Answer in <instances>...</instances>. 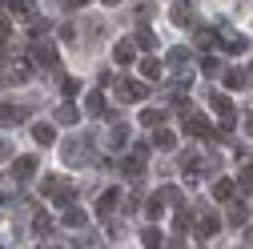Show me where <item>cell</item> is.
Wrapping results in <instances>:
<instances>
[{
    "label": "cell",
    "mask_w": 253,
    "mask_h": 249,
    "mask_svg": "<svg viewBox=\"0 0 253 249\" xmlns=\"http://www.w3.org/2000/svg\"><path fill=\"white\" fill-rule=\"evenodd\" d=\"M8 33H12V28H8V16H0V41H8Z\"/></svg>",
    "instance_id": "obj_36"
},
{
    "label": "cell",
    "mask_w": 253,
    "mask_h": 249,
    "mask_svg": "<svg viewBox=\"0 0 253 249\" xmlns=\"http://www.w3.org/2000/svg\"><path fill=\"white\" fill-rule=\"evenodd\" d=\"M145 213L153 217V221H157V217H161V213H165V197H161V189H157V193H153V197L145 201Z\"/></svg>",
    "instance_id": "obj_24"
},
{
    "label": "cell",
    "mask_w": 253,
    "mask_h": 249,
    "mask_svg": "<svg viewBox=\"0 0 253 249\" xmlns=\"http://www.w3.org/2000/svg\"><path fill=\"white\" fill-rule=\"evenodd\" d=\"M161 241H165V237H161L157 225H145V229H141V245H145V249H161Z\"/></svg>",
    "instance_id": "obj_20"
},
{
    "label": "cell",
    "mask_w": 253,
    "mask_h": 249,
    "mask_svg": "<svg viewBox=\"0 0 253 249\" xmlns=\"http://www.w3.org/2000/svg\"><path fill=\"white\" fill-rule=\"evenodd\" d=\"M33 60L41 69H56L60 60H56V44L48 41V37H41V41H33Z\"/></svg>",
    "instance_id": "obj_6"
},
{
    "label": "cell",
    "mask_w": 253,
    "mask_h": 249,
    "mask_svg": "<svg viewBox=\"0 0 253 249\" xmlns=\"http://www.w3.org/2000/svg\"><path fill=\"white\" fill-rule=\"evenodd\" d=\"M4 157H12V145H8V141H0V161H4Z\"/></svg>",
    "instance_id": "obj_37"
},
{
    "label": "cell",
    "mask_w": 253,
    "mask_h": 249,
    "mask_svg": "<svg viewBox=\"0 0 253 249\" xmlns=\"http://www.w3.org/2000/svg\"><path fill=\"white\" fill-rule=\"evenodd\" d=\"M201 249H205V245H201Z\"/></svg>",
    "instance_id": "obj_43"
},
{
    "label": "cell",
    "mask_w": 253,
    "mask_h": 249,
    "mask_svg": "<svg viewBox=\"0 0 253 249\" xmlns=\"http://www.w3.org/2000/svg\"><path fill=\"white\" fill-rule=\"evenodd\" d=\"M153 145H157V149H173V145H177V137H173L169 129H157V137H153Z\"/></svg>",
    "instance_id": "obj_29"
},
{
    "label": "cell",
    "mask_w": 253,
    "mask_h": 249,
    "mask_svg": "<svg viewBox=\"0 0 253 249\" xmlns=\"http://www.w3.org/2000/svg\"><path fill=\"white\" fill-rule=\"evenodd\" d=\"M213 197H217V201H233V197H237V181L221 177V181L213 185Z\"/></svg>",
    "instance_id": "obj_13"
},
{
    "label": "cell",
    "mask_w": 253,
    "mask_h": 249,
    "mask_svg": "<svg viewBox=\"0 0 253 249\" xmlns=\"http://www.w3.org/2000/svg\"><path fill=\"white\" fill-rule=\"evenodd\" d=\"M60 41L73 44V41H77V28H73V24H60Z\"/></svg>",
    "instance_id": "obj_34"
},
{
    "label": "cell",
    "mask_w": 253,
    "mask_h": 249,
    "mask_svg": "<svg viewBox=\"0 0 253 249\" xmlns=\"http://www.w3.org/2000/svg\"><path fill=\"white\" fill-rule=\"evenodd\" d=\"M201 73H205V77H217V73H221V60H217V56H205V60H201Z\"/></svg>",
    "instance_id": "obj_32"
},
{
    "label": "cell",
    "mask_w": 253,
    "mask_h": 249,
    "mask_svg": "<svg viewBox=\"0 0 253 249\" xmlns=\"http://www.w3.org/2000/svg\"><path fill=\"white\" fill-rule=\"evenodd\" d=\"M37 165H41L37 157H16V161H12V177H16V181H33V177H37Z\"/></svg>",
    "instance_id": "obj_8"
},
{
    "label": "cell",
    "mask_w": 253,
    "mask_h": 249,
    "mask_svg": "<svg viewBox=\"0 0 253 249\" xmlns=\"http://www.w3.org/2000/svg\"><path fill=\"white\" fill-rule=\"evenodd\" d=\"M113 92H117V101H145L149 97V84L145 81H113Z\"/></svg>",
    "instance_id": "obj_4"
},
{
    "label": "cell",
    "mask_w": 253,
    "mask_h": 249,
    "mask_svg": "<svg viewBox=\"0 0 253 249\" xmlns=\"http://www.w3.org/2000/svg\"><path fill=\"white\" fill-rule=\"evenodd\" d=\"M125 141H129V124H113V129H109V145L121 149Z\"/></svg>",
    "instance_id": "obj_25"
},
{
    "label": "cell",
    "mask_w": 253,
    "mask_h": 249,
    "mask_svg": "<svg viewBox=\"0 0 253 249\" xmlns=\"http://www.w3.org/2000/svg\"><path fill=\"white\" fill-rule=\"evenodd\" d=\"M24 117H28L24 105H8V101H4V105H0V129H12V124H20Z\"/></svg>",
    "instance_id": "obj_7"
},
{
    "label": "cell",
    "mask_w": 253,
    "mask_h": 249,
    "mask_svg": "<svg viewBox=\"0 0 253 249\" xmlns=\"http://www.w3.org/2000/svg\"><path fill=\"white\" fill-rule=\"evenodd\" d=\"M60 153H65V165H92V133H77Z\"/></svg>",
    "instance_id": "obj_1"
},
{
    "label": "cell",
    "mask_w": 253,
    "mask_h": 249,
    "mask_svg": "<svg viewBox=\"0 0 253 249\" xmlns=\"http://www.w3.org/2000/svg\"><path fill=\"white\" fill-rule=\"evenodd\" d=\"M44 249H60V245H44Z\"/></svg>",
    "instance_id": "obj_42"
},
{
    "label": "cell",
    "mask_w": 253,
    "mask_h": 249,
    "mask_svg": "<svg viewBox=\"0 0 253 249\" xmlns=\"http://www.w3.org/2000/svg\"><path fill=\"white\" fill-rule=\"evenodd\" d=\"M0 4H4V12L20 16V20H37V8L28 4V0H0Z\"/></svg>",
    "instance_id": "obj_11"
},
{
    "label": "cell",
    "mask_w": 253,
    "mask_h": 249,
    "mask_svg": "<svg viewBox=\"0 0 253 249\" xmlns=\"http://www.w3.org/2000/svg\"><path fill=\"white\" fill-rule=\"evenodd\" d=\"M189 65V48H169V69H185Z\"/></svg>",
    "instance_id": "obj_28"
},
{
    "label": "cell",
    "mask_w": 253,
    "mask_h": 249,
    "mask_svg": "<svg viewBox=\"0 0 253 249\" xmlns=\"http://www.w3.org/2000/svg\"><path fill=\"white\" fill-rule=\"evenodd\" d=\"M33 141H37L41 149H48V145L56 141V133H52V124H33Z\"/></svg>",
    "instance_id": "obj_18"
},
{
    "label": "cell",
    "mask_w": 253,
    "mask_h": 249,
    "mask_svg": "<svg viewBox=\"0 0 253 249\" xmlns=\"http://www.w3.org/2000/svg\"><path fill=\"white\" fill-rule=\"evenodd\" d=\"M65 225H69V229H84V225H88V217H84V209L69 205V209H65Z\"/></svg>",
    "instance_id": "obj_17"
},
{
    "label": "cell",
    "mask_w": 253,
    "mask_h": 249,
    "mask_svg": "<svg viewBox=\"0 0 253 249\" xmlns=\"http://www.w3.org/2000/svg\"><path fill=\"white\" fill-rule=\"evenodd\" d=\"M189 225H193V217H189L185 209H177V217H173V233H185Z\"/></svg>",
    "instance_id": "obj_30"
},
{
    "label": "cell",
    "mask_w": 253,
    "mask_h": 249,
    "mask_svg": "<svg viewBox=\"0 0 253 249\" xmlns=\"http://www.w3.org/2000/svg\"><path fill=\"white\" fill-rule=\"evenodd\" d=\"M113 60H117V65H133V60H137V44L133 41H121L113 48Z\"/></svg>",
    "instance_id": "obj_12"
},
{
    "label": "cell",
    "mask_w": 253,
    "mask_h": 249,
    "mask_svg": "<svg viewBox=\"0 0 253 249\" xmlns=\"http://www.w3.org/2000/svg\"><path fill=\"white\" fill-rule=\"evenodd\" d=\"M117 193H121V189H105V193L97 197V213H101V217H109V213L117 209Z\"/></svg>",
    "instance_id": "obj_16"
},
{
    "label": "cell",
    "mask_w": 253,
    "mask_h": 249,
    "mask_svg": "<svg viewBox=\"0 0 253 249\" xmlns=\"http://www.w3.org/2000/svg\"><path fill=\"white\" fill-rule=\"evenodd\" d=\"M101 4H109V8H113V4H121V0H101Z\"/></svg>",
    "instance_id": "obj_41"
},
{
    "label": "cell",
    "mask_w": 253,
    "mask_h": 249,
    "mask_svg": "<svg viewBox=\"0 0 253 249\" xmlns=\"http://www.w3.org/2000/svg\"><path fill=\"white\" fill-rule=\"evenodd\" d=\"M41 189L52 197V205H65V209L77 205V189H73L65 177H44V181H41Z\"/></svg>",
    "instance_id": "obj_2"
},
{
    "label": "cell",
    "mask_w": 253,
    "mask_h": 249,
    "mask_svg": "<svg viewBox=\"0 0 253 249\" xmlns=\"http://www.w3.org/2000/svg\"><path fill=\"white\" fill-rule=\"evenodd\" d=\"M60 88H65V92H69V97H77V92H81V81H77V77H69V81H65V84H60Z\"/></svg>",
    "instance_id": "obj_35"
},
{
    "label": "cell",
    "mask_w": 253,
    "mask_h": 249,
    "mask_svg": "<svg viewBox=\"0 0 253 249\" xmlns=\"http://www.w3.org/2000/svg\"><path fill=\"white\" fill-rule=\"evenodd\" d=\"M133 44H137L141 52H153V48H157V37L149 33V28H137V37H133Z\"/></svg>",
    "instance_id": "obj_22"
},
{
    "label": "cell",
    "mask_w": 253,
    "mask_h": 249,
    "mask_svg": "<svg viewBox=\"0 0 253 249\" xmlns=\"http://www.w3.org/2000/svg\"><path fill=\"white\" fill-rule=\"evenodd\" d=\"M245 245H253V225H249V229H245Z\"/></svg>",
    "instance_id": "obj_39"
},
{
    "label": "cell",
    "mask_w": 253,
    "mask_h": 249,
    "mask_svg": "<svg viewBox=\"0 0 253 249\" xmlns=\"http://www.w3.org/2000/svg\"><path fill=\"white\" fill-rule=\"evenodd\" d=\"M193 44H197V48H209V44H217V33H213V28H197V33H193Z\"/></svg>",
    "instance_id": "obj_26"
},
{
    "label": "cell",
    "mask_w": 253,
    "mask_h": 249,
    "mask_svg": "<svg viewBox=\"0 0 253 249\" xmlns=\"http://www.w3.org/2000/svg\"><path fill=\"white\" fill-rule=\"evenodd\" d=\"M221 48L237 56V52H245V48H249V41H245V37H225V41H221Z\"/></svg>",
    "instance_id": "obj_27"
},
{
    "label": "cell",
    "mask_w": 253,
    "mask_h": 249,
    "mask_svg": "<svg viewBox=\"0 0 253 249\" xmlns=\"http://www.w3.org/2000/svg\"><path fill=\"white\" fill-rule=\"evenodd\" d=\"M161 121H165L161 109H145V113H141V124H161Z\"/></svg>",
    "instance_id": "obj_33"
},
{
    "label": "cell",
    "mask_w": 253,
    "mask_h": 249,
    "mask_svg": "<svg viewBox=\"0 0 253 249\" xmlns=\"http://www.w3.org/2000/svg\"><path fill=\"white\" fill-rule=\"evenodd\" d=\"M84 113H88V117H105V88L88 92V101H84Z\"/></svg>",
    "instance_id": "obj_14"
},
{
    "label": "cell",
    "mask_w": 253,
    "mask_h": 249,
    "mask_svg": "<svg viewBox=\"0 0 253 249\" xmlns=\"http://www.w3.org/2000/svg\"><path fill=\"white\" fill-rule=\"evenodd\" d=\"M65 4H73V8H84V4H88V0H65Z\"/></svg>",
    "instance_id": "obj_38"
},
{
    "label": "cell",
    "mask_w": 253,
    "mask_h": 249,
    "mask_svg": "<svg viewBox=\"0 0 253 249\" xmlns=\"http://www.w3.org/2000/svg\"><path fill=\"white\" fill-rule=\"evenodd\" d=\"M249 221V205L245 201H229V225H245Z\"/></svg>",
    "instance_id": "obj_19"
},
{
    "label": "cell",
    "mask_w": 253,
    "mask_h": 249,
    "mask_svg": "<svg viewBox=\"0 0 253 249\" xmlns=\"http://www.w3.org/2000/svg\"><path fill=\"white\" fill-rule=\"evenodd\" d=\"M217 229H221V217H217L213 209H205V213H197V233H201V237H213Z\"/></svg>",
    "instance_id": "obj_10"
},
{
    "label": "cell",
    "mask_w": 253,
    "mask_h": 249,
    "mask_svg": "<svg viewBox=\"0 0 253 249\" xmlns=\"http://www.w3.org/2000/svg\"><path fill=\"white\" fill-rule=\"evenodd\" d=\"M245 81H249V77H245L241 69H229V73H225V84H229V88H241Z\"/></svg>",
    "instance_id": "obj_31"
},
{
    "label": "cell",
    "mask_w": 253,
    "mask_h": 249,
    "mask_svg": "<svg viewBox=\"0 0 253 249\" xmlns=\"http://www.w3.org/2000/svg\"><path fill=\"white\" fill-rule=\"evenodd\" d=\"M56 121H60V124H77V121H81V109H77L73 101L60 105V109H56Z\"/></svg>",
    "instance_id": "obj_21"
},
{
    "label": "cell",
    "mask_w": 253,
    "mask_h": 249,
    "mask_svg": "<svg viewBox=\"0 0 253 249\" xmlns=\"http://www.w3.org/2000/svg\"><path fill=\"white\" fill-rule=\"evenodd\" d=\"M245 124H249V133H253V113H245Z\"/></svg>",
    "instance_id": "obj_40"
},
{
    "label": "cell",
    "mask_w": 253,
    "mask_h": 249,
    "mask_svg": "<svg viewBox=\"0 0 253 249\" xmlns=\"http://www.w3.org/2000/svg\"><path fill=\"white\" fill-rule=\"evenodd\" d=\"M141 77H145V81H157V77H161V60H157V56H145V60H141Z\"/></svg>",
    "instance_id": "obj_23"
},
{
    "label": "cell",
    "mask_w": 253,
    "mask_h": 249,
    "mask_svg": "<svg viewBox=\"0 0 253 249\" xmlns=\"http://www.w3.org/2000/svg\"><path fill=\"white\" fill-rule=\"evenodd\" d=\"M33 233H37V237H48V233H52V217H48L44 209L33 213Z\"/></svg>",
    "instance_id": "obj_15"
},
{
    "label": "cell",
    "mask_w": 253,
    "mask_h": 249,
    "mask_svg": "<svg viewBox=\"0 0 253 249\" xmlns=\"http://www.w3.org/2000/svg\"><path fill=\"white\" fill-rule=\"evenodd\" d=\"M209 105H213V113H221V129H233V124H237V109H233L229 97H221V92H209Z\"/></svg>",
    "instance_id": "obj_5"
},
{
    "label": "cell",
    "mask_w": 253,
    "mask_h": 249,
    "mask_svg": "<svg viewBox=\"0 0 253 249\" xmlns=\"http://www.w3.org/2000/svg\"><path fill=\"white\" fill-rule=\"evenodd\" d=\"M125 177H129V181H141L145 177V169H149V145H137L133 153H129V157H125Z\"/></svg>",
    "instance_id": "obj_3"
},
{
    "label": "cell",
    "mask_w": 253,
    "mask_h": 249,
    "mask_svg": "<svg viewBox=\"0 0 253 249\" xmlns=\"http://www.w3.org/2000/svg\"><path fill=\"white\" fill-rule=\"evenodd\" d=\"M169 20L181 24V28H189V24H193V4H189V0H177V4L169 8Z\"/></svg>",
    "instance_id": "obj_9"
}]
</instances>
